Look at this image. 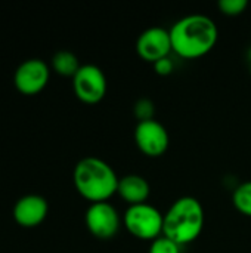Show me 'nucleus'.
<instances>
[{"instance_id":"423d86ee","label":"nucleus","mask_w":251,"mask_h":253,"mask_svg":"<svg viewBox=\"0 0 251 253\" xmlns=\"http://www.w3.org/2000/svg\"><path fill=\"white\" fill-rule=\"evenodd\" d=\"M72 89L81 102L98 104L105 98L108 89L105 73L95 64H84L72 77Z\"/></svg>"},{"instance_id":"39448f33","label":"nucleus","mask_w":251,"mask_h":253,"mask_svg":"<svg viewBox=\"0 0 251 253\" xmlns=\"http://www.w3.org/2000/svg\"><path fill=\"white\" fill-rule=\"evenodd\" d=\"M84 224L95 239L111 240L120 231L123 218L109 202H99L90 203L84 213Z\"/></svg>"},{"instance_id":"f257e3e1","label":"nucleus","mask_w":251,"mask_h":253,"mask_svg":"<svg viewBox=\"0 0 251 253\" xmlns=\"http://www.w3.org/2000/svg\"><path fill=\"white\" fill-rule=\"evenodd\" d=\"M173 53L185 59H197L212 52L219 39L215 21L203 13H191L170 27Z\"/></svg>"},{"instance_id":"1a4fd4ad","label":"nucleus","mask_w":251,"mask_h":253,"mask_svg":"<svg viewBox=\"0 0 251 253\" xmlns=\"http://www.w3.org/2000/svg\"><path fill=\"white\" fill-rule=\"evenodd\" d=\"M172 52L170 31L164 27H149L143 30L136 40V53L145 62L155 64L170 56Z\"/></svg>"},{"instance_id":"4468645a","label":"nucleus","mask_w":251,"mask_h":253,"mask_svg":"<svg viewBox=\"0 0 251 253\" xmlns=\"http://www.w3.org/2000/svg\"><path fill=\"white\" fill-rule=\"evenodd\" d=\"M133 114L138 119V123L154 120L155 119V104L149 98H141L133 105Z\"/></svg>"},{"instance_id":"f8f14e48","label":"nucleus","mask_w":251,"mask_h":253,"mask_svg":"<svg viewBox=\"0 0 251 253\" xmlns=\"http://www.w3.org/2000/svg\"><path fill=\"white\" fill-rule=\"evenodd\" d=\"M78 58L70 50H59L52 56V68L62 77H74L80 70Z\"/></svg>"},{"instance_id":"6e6552de","label":"nucleus","mask_w":251,"mask_h":253,"mask_svg":"<svg viewBox=\"0 0 251 253\" xmlns=\"http://www.w3.org/2000/svg\"><path fill=\"white\" fill-rule=\"evenodd\" d=\"M135 142L142 154L146 157H161L170 145V136L164 125L158 120L141 122L135 127Z\"/></svg>"},{"instance_id":"a211bd4d","label":"nucleus","mask_w":251,"mask_h":253,"mask_svg":"<svg viewBox=\"0 0 251 253\" xmlns=\"http://www.w3.org/2000/svg\"><path fill=\"white\" fill-rule=\"evenodd\" d=\"M250 74H251V58H250Z\"/></svg>"},{"instance_id":"f03ea898","label":"nucleus","mask_w":251,"mask_h":253,"mask_svg":"<svg viewBox=\"0 0 251 253\" xmlns=\"http://www.w3.org/2000/svg\"><path fill=\"white\" fill-rule=\"evenodd\" d=\"M120 178L115 170L98 157L81 159L72 172V182L77 193L90 203L108 202L117 194Z\"/></svg>"},{"instance_id":"ddd939ff","label":"nucleus","mask_w":251,"mask_h":253,"mask_svg":"<svg viewBox=\"0 0 251 253\" xmlns=\"http://www.w3.org/2000/svg\"><path fill=\"white\" fill-rule=\"evenodd\" d=\"M234 208L244 216L251 218V181L240 184L232 193Z\"/></svg>"},{"instance_id":"2eb2a0df","label":"nucleus","mask_w":251,"mask_h":253,"mask_svg":"<svg viewBox=\"0 0 251 253\" xmlns=\"http://www.w3.org/2000/svg\"><path fill=\"white\" fill-rule=\"evenodd\" d=\"M249 6L247 0H220L217 3L219 10L226 16H238Z\"/></svg>"},{"instance_id":"20e7f679","label":"nucleus","mask_w":251,"mask_h":253,"mask_svg":"<svg viewBox=\"0 0 251 253\" xmlns=\"http://www.w3.org/2000/svg\"><path fill=\"white\" fill-rule=\"evenodd\" d=\"M164 213L149 203L129 206L123 215V227L138 240L154 242L163 236Z\"/></svg>"},{"instance_id":"dca6fc26","label":"nucleus","mask_w":251,"mask_h":253,"mask_svg":"<svg viewBox=\"0 0 251 253\" xmlns=\"http://www.w3.org/2000/svg\"><path fill=\"white\" fill-rule=\"evenodd\" d=\"M180 249H182V246H179L173 240L161 236V237L155 239L154 242H151L148 253H180Z\"/></svg>"},{"instance_id":"0eeeda50","label":"nucleus","mask_w":251,"mask_h":253,"mask_svg":"<svg viewBox=\"0 0 251 253\" xmlns=\"http://www.w3.org/2000/svg\"><path fill=\"white\" fill-rule=\"evenodd\" d=\"M49 77V65L38 58H31L19 64L13 74V84L22 95L33 96L40 93L47 86Z\"/></svg>"},{"instance_id":"9b49d317","label":"nucleus","mask_w":251,"mask_h":253,"mask_svg":"<svg viewBox=\"0 0 251 253\" xmlns=\"http://www.w3.org/2000/svg\"><path fill=\"white\" fill-rule=\"evenodd\" d=\"M117 194L129 206H136V205L146 203L151 194V187L143 176L136 173H129L120 178Z\"/></svg>"},{"instance_id":"f3484780","label":"nucleus","mask_w":251,"mask_h":253,"mask_svg":"<svg viewBox=\"0 0 251 253\" xmlns=\"http://www.w3.org/2000/svg\"><path fill=\"white\" fill-rule=\"evenodd\" d=\"M152 67H154V71H155L158 76H161V77L170 76V74L175 71V62H173V59H172L170 56L157 61L155 64H152Z\"/></svg>"},{"instance_id":"9d476101","label":"nucleus","mask_w":251,"mask_h":253,"mask_svg":"<svg viewBox=\"0 0 251 253\" xmlns=\"http://www.w3.org/2000/svg\"><path fill=\"white\" fill-rule=\"evenodd\" d=\"M49 205L44 197L28 194L21 197L13 206V219L22 228L38 227L47 216Z\"/></svg>"},{"instance_id":"7ed1b4c3","label":"nucleus","mask_w":251,"mask_h":253,"mask_svg":"<svg viewBox=\"0 0 251 253\" xmlns=\"http://www.w3.org/2000/svg\"><path fill=\"white\" fill-rule=\"evenodd\" d=\"M204 208L195 197L183 196L172 203L164 213L163 236L179 246L195 242L204 228Z\"/></svg>"}]
</instances>
